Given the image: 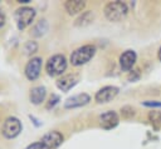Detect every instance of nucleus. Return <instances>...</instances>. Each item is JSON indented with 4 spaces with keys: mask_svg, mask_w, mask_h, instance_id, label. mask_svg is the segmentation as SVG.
<instances>
[{
    "mask_svg": "<svg viewBox=\"0 0 161 149\" xmlns=\"http://www.w3.org/2000/svg\"><path fill=\"white\" fill-rule=\"evenodd\" d=\"M128 14V6L122 1H112L104 6V16L109 21H119Z\"/></svg>",
    "mask_w": 161,
    "mask_h": 149,
    "instance_id": "nucleus-1",
    "label": "nucleus"
},
{
    "mask_svg": "<svg viewBox=\"0 0 161 149\" xmlns=\"http://www.w3.org/2000/svg\"><path fill=\"white\" fill-rule=\"evenodd\" d=\"M96 54V46L92 44L83 45L78 49H75L70 54V63L74 66H80L86 63H88Z\"/></svg>",
    "mask_w": 161,
    "mask_h": 149,
    "instance_id": "nucleus-2",
    "label": "nucleus"
},
{
    "mask_svg": "<svg viewBox=\"0 0 161 149\" xmlns=\"http://www.w3.org/2000/svg\"><path fill=\"white\" fill-rule=\"evenodd\" d=\"M67 69V59L62 54L53 55L52 58L48 59L45 64V70L50 76H58L63 74Z\"/></svg>",
    "mask_w": 161,
    "mask_h": 149,
    "instance_id": "nucleus-3",
    "label": "nucleus"
},
{
    "mask_svg": "<svg viewBox=\"0 0 161 149\" xmlns=\"http://www.w3.org/2000/svg\"><path fill=\"white\" fill-rule=\"evenodd\" d=\"M14 18H15L18 29L23 30V29H25L28 25H30L31 21L34 20V18H35V10H34L33 8H28V6L19 8V9L15 11Z\"/></svg>",
    "mask_w": 161,
    "mask_h": 149,
    "instance_id": "nucleus-4",
    "label": "nucleus"
},
{
    "mask_svg": "<svg viewBox=\"0 0 161 149\" xmlns=\"http://www.w3.org/2000/svg\"><path fill=\"white\" fill-rule=\"evenodd\" d=\"M21 131V123L18 118L10 116L4 121L3 125V134L5 138L8 139H13L15 136H18Z\"/></svg>",
    "mask_w": 161,
    "mask_h": 149,
    "instance_id": "nucleus-5",
    "label": "nucleus"
},
{
    "mask_svg": "<svg viewBox=\"0 0 161 149\" xmlns=\"http://www.w3.org/2000/svg\"><path fill=\"white\" fill-rule=\"evenodd\" d=\"M119 89L117 86H113V85H108V86H103L102 89H99L96 95H94V99L97 103L99 104H103V103H108L111 101L112 99H114L118 94Z\"/></svg>",
    "mask_w": 161,
    "mask_h": 149,
    "instance_id": "nucleus-6",
    "label": "nucleus"
},
{
    "mask_svg": "<svg viewBox=\"0 0 161 149\" xmlns=\"http://www.w3.org/2000/svg\"><path fill=\"white\" fill-rule=\"evenodd\" d=\"M42 61H43L42 58H33L25 65V76L29 80H35L40 75L42 64H43Z\"/></svg>",
    "mask_w": 161,
    "mask_h": 149,
    "instance_id": "nucleus-7",
    "label": "nucleus"
},
{
    "mask_svg": "<svg viewBox=\"0 0 161 149\" xmlns=\"http://www.w3.org/2000/svg\"><path fill=\"white\" fill-rule=\"evenodd\" d=\"M118 123H119L118 114L113 110H108L99 116V124L103 129H113L118 125Z\"/></svg>",
    "mask_w": 161,
    "mask_h": 149,
    "instance_id": "nucleus-8",
    "label": "nucleus"
},
{
    "mask_svg": "<svg viewBox=\"0 0 161 149\" xmlns=\"http://www.w3.org/2000/svg\"><path fill=\"white\" fill-rule=\"evenodd\" d=\"M136 60H137V54L135 50H126L121 54L119 56V65H121V69L123 71H130L132 70L133 65L136 64Z\"/></svg>",
    "mask_w": 161,
    "mask_h": 149,
    "instance_id": "nucleus-9",
    "label": "nucleus"
},
{
    "mask_svg": "<svg viewBox=\"0 0 161 149\" xmlns=\"http://www.w3.org/2000/svg\"><path fill=\"white\" fill-rule=\"evenodd\" d=\"M91 101V96L87 93H80L77 94L74 96H70L65 100L64 103V108L65 109H73V108H79V106H84Z\"/></svg>",
    "mask_w": 161,
    "mask_h": 149,
    "instance_id": "nucleus-10",
    "label": "nucleus"
},
{
    "mask_svg": "<svg viewBox=\"0 0 161 149\" xmlns=\"http://www.w3.org/2000/svg\"><path fill=\"white\" fill-rule=\"evenodd\" d=\"M63 140H64L63 135H62L59 131L53 130V131L47 133V134L42 138L40 141H42L45 146H48L49 149H55V148H58V146L63 143Z\"/></svg>",
    "mask_w": 161,
    "mask_h": 149,
    "instance_id": "nucleus-11",
    "label": "nucleus"
},
{
    "mask_svg": "<svg viewBox=\"0 0 161 149\" xmlns=\"http://www.w3.org/2000/svg\"><path fill=\"white\" fill-rule=\"evenodd\" d=\"M77 83H78V76L74 74H68L57 80V86L62 91H68L72 88H74L77 85Z\"/></svg>",
    "mask_w": 161,
    "mask_h": 149,
    "instance_id": "nucleus-12",
    "label": "nucleus"
},
{
    "mask_svg": "<svg viewBox=\"0 0 161 149\" xmlns=\"http://www.w3.org/2000/svg\"><path fill=\"white\" fill-rule=\"evenodd\" d=\"M45 95H47V89L44 86H35L30 90L29 98L33 104H40L42 101H44Z\"/></svg>",
    "mask_w": 161,
    "mask_h": 149,
    "instance_id": "nucleus-13",
    "label": "nucleus"
},
{
    "mask_svg": "<svg viewBox=\"0 0 161 149\" xmlns=\"http://www.w3.org/2000/svg\"><path fill=\"white\" fill-rule=\"evenodd\" d=\"M84 6H86V3L84 1H79V0H69V1H67L64 4L65 10L70 15H74V14L80 13L84 9Z\"/></svg>",
    "mask_w": 161,
    "mask_h": 149,
    "instance_id": "nucleus-14",
    "label": "nucleus"
},
{
    "mask_svg": "<svg viewBox=\"0 0 161 149\" xmlns=\"http://www.w3.org/2000/svg\"><path fill=\"white\" fill-rule=\"evenodd\" d=\"M92 20H93V13H92V11H84V13L75 20V25H77V26H84V25H88Z\"/></svg>",
    "mask_w": 161,
    "mask_h": 149,
    "instance_id": "nucleus-15",
    "label": "nucleus"
},
{
    "mask_svg": "<svg viewBox=\"0 0 161 149\" xmlns=\"http://www.w3.org/2000/svg\"><path fill=\"white\" fill-rule=\"evenodd\" d=\"M148 119H150V121L157 128V126L161 124V113H160V111H151V113L148 114Z\"/></svg>",
    "mask_w": 161,
    "mask_h": 149,
    "instance_id": "nucleus-16",
    "label": "nucleus"
},
{
    "mask_svg": "<svg viewBox=\"0 0 161 149\" xmlns=\"http://www.w3.org/2000/svg\"><path fill=\"white\" fill-rule=\"evenodd\" d=\"M38 49V45L35 41H28L25 45H24V51L26 55H30V54H34Z\"/></svg>",
    "mask_w": 161,
    "mask_h": 149,
    "instance_id": "nucleus-17",
    "label": "nucleus"
},
{
    "mask_svg": "<svg viewBox=\"0 0 161 149\" xmlns=\"http://www.w3.org/2000/svg\"><path fill=\"white\" fill-rule=\"evenodd\" d=\"M121 114H122V116L123 118H126V119H128V118H132L133 115H135V109L133 108H131V106H123L122 109H121Z\"/></svg>",
    "mask_w": 161,
    "mask_h": 149,
    "instance_id": "nucleus-18",
    "label": "nucleus"
},
{
    "mask_svg": "<svg viewBox=\"0 0 161 149\" xmlns=\"http://www.w3.org/2000/svg\"><path fill=\"white\" fill-rule=\"evenodd\" d=\"M142 105L146 108H161V101L158 100H145L142 101Z\"/></svg>",
    "mask_w": 161,
    "mask_h": 149,
    "instance_id": "nucleus-19",
    "label": "nucleus"
},
{
    "mask_svg": "<svg viewBox=\"0 0 161 149\" xmlns=\"http://www.w3.org/2000/svg\"><path fill=\"white\" fill-rule=\"evenodd\" d=\"M25 149H49L48 146H45L42 141H36V143H33L30 145H28Z\"/></svg>",
    "mask_w": 161,
    "mask_h": 149,
    "instance_id": "nucleus-20",
    "label": "nucleus"
},
{
    "mask_svg": "<svg viewBox=\"0 0 161 149\" xmlns=\"http://www.w3.org/2000/svg\"><path fill=\"white\" fill-rule=\"evenodd\" d=\"M58 101H59V96H58V95H52V98L49 99V103L47 104V108H48V109L53 108L55 104H58Z\"/></svg>",
    "mask_w": 161,
    "mask_h": 149,
    "instance_id": "nucleus-21",
    "label": "nucleus"
},
{
    "mask_svg": "<svg viewBox=\"0 0 161 149\" xmlns=\"http://www.w3.org/2000/svg\"><path fill=\"white\" fill-rule=\"evenodd\" d=\"M138 78H140L138 70H132V71L130 73V75H128V80H130V81H136Z\"/></svg>",
    "mask_w": 161,
    "mask_h": 149,
    "instance_id": "nucleus-22",
    "label": "nucleus"
},
{
    "mask_svg": "<svg viewBox=\"0 0 161 149\" xmlns=\"http://www.w3.org/2000/svg\"><path fill=\"white\" fill-rule=\"evenodd\" d=\"M5 20H6V18H5V14H4V11L0 9V28H1V26H4V24H5Z\"/></svg>",
    "mask_w": 161,
    "mask_h": 149,
    "instance_id": "nucleus-23",
    "label": "nucleus"
},
{
    "mask_svg": "<svg viewBox=\"0 0 161 149\" xmlns=\"http://www.w3.org/2000/svg\"><path fill=\"white\" fill-rule=\"evenodd\" d=\"M157 58H158V60L161 61V46H160V49H158V53H157Z\"/></svg>",
    "mask_w": 161,
    "mask_h": 149,
    "instance_id": "nucleus-24",
    "label": "nucleus"
}]
</instances>
